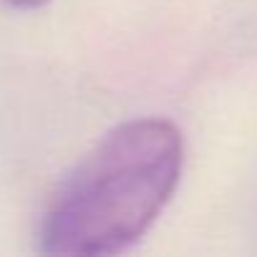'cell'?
Returning a JSON list of instances; mask_svg holds the SVG:
<instances>
[{"instance_id":"2","label":"cell","mask_w":257,"mask_h":257,"mask_svg":"<svg viewBox=\"0 0 257 257\" xmlns=\"http://www.w3.org/2000/svg\"><path fill=\"white\" fill-rule=\"evenodd\" d=\"M3 3L11 8H21V11H36V8L46 6L48 0H3Z\"/></svg>"},{"instance_id":"1","label":"cell","mask_w":257,"mask_h":257,"mask_svg":"<svg viewBox=\"0 0 257 257\" xmlns=\"http://www.w3.org/2000/svg\"><path fill=\"white\" fill-rule=\"evenodd\" d=\"M184 164L182 132L167 118H134L73 167L41 224L46 254L106 257L134 247L169 204Z\"/></svg>"}]
</instances>
